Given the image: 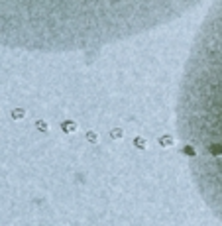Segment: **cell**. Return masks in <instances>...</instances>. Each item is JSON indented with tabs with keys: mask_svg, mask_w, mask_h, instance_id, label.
Returning a JSON list of instances; mask_svg holds the SVG:
<instances>
[{
	"mask_svg": "<svg viewBox=\"0 0 222 226\" xmlns=\"http://www.w3.org/2000/svg\"><path fill=\"white\" fill-rule=\"evenodd\" d=\"M206 0H0V45L89 51L140 36Z\"/></svg>",
	"mask_w": 222,
	"mask_h": 226,
	"instance_id": "1",
	"label": "cell"
},
{
	"mask_svg": "<svg viewBox=\"0 0 222 226\" xmlns=\"http://www.w3.org/2000/svg\"><path fill=\"white\" fill-rule=\"evenodd\" d=\"M177 130L198 193L222 220V0L214 2L191 49Z\"/></svg>",
	"mask_w": 222,
	"mask_h": 226,
	"instance_id": "2",
	"label": "cell"
}]
</instances>
